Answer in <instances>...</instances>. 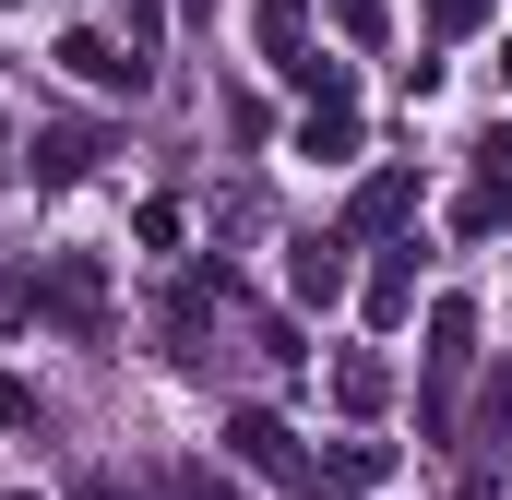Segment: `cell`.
<instances>
[{"label": "cell", "instance_id": "cell-18", "mask_svg": "<svg viewBox=\"0 0 512 500\" xmlns=\"http://www.w3.org/2000/svg\"><path fill=\"white\" fill-rule=\"evenodd\" d=\"M477 167H489V179H512V131H489V143H477Z\"/></svg>", "mask_w": 512, "mask_h": 500}, {"label": "cell", "instance_id": "cell-21", "mask_svg": "<svg viewBox=\"0 0 512 500\" xmlns=\"http://www.w3.org/2000/svg\"><path fill=\"white\" fill-rule=\"evenodd\" d=\"M501 84H512V36H501Z\"/></svg>", "mask_w": 512, "mask_h": 500}, {"label": "cell", "instance_id": "cell-19", "mask_svg": "<svg viewBox=\"0 0 512 500\" xmlns=\"http://www.w3.org/2000/svg\"><path fill=\"white\" fill-rule=\"evenodd\" d=\"M84 500H131V477H84Z\"/></svg>", "mask_w": 512, "mask_h": 500}, {"label": "cell", "instance_id": "cell-8", "mask_svg": "<svg viewBox=\"0 0 512 500\" xmlns=\"http://www.w3.org/2000/svg\"><path fill=\"white\" fill-rule=\"evenodd\" d=\"M405 215H417V179H405V167H382V179L346 203V227H358V239H370V227H405Z\"/></svg>", "mask_w": 512, "mask_h": 500}, {"label": "cell", "instance_id": "cell-11", "mask_svg": "<svg viewBox=\"0 0 512 500\" xmlns=\"http://www.w3.org/2000/svg\"><path fill=\"white\" fill-rule=\"evenodd\" d=\"M322 465H334V477H346V489H382V477H393V453H382V441H334V453H322Z\"/></svg>", "mask_w": 512, "mask_h": 500}, {"label": "cell", "instance_id": "cell-7", "mask_svg": "<svg viewBox=\"0 0 512 500\" xmlns=\"http://www.w3.org/2000/svg\"><path fill=\"white\" fill-rule=\"evenodd\" d=\"M48 310H60L72 334H96V322H108V286H96V262H60V274H48Z\"/></svg>", "mask_w": 512, "mask_h": 500}, {"label": "cell", "instance_id": "cell-4", "mask_svg": "<svg viewBox=\"0 0 512 500\" xmlns=\"http://www.w3.org/2000/svg\"><path fill=\"white\" fill-rule=\"evenodd\" d=\"M286 298L298 310H334L346 298V239H286Z\"/></svg>", "mask_w": 512, "mask_h": 500}, {"label": "cell", "instance_id": "cell-12", "mask_svg": "<svg viewBox=\"0 0 512 500\" xmlns=\"http://www.w3.org/2000/svg\"><path fill=\"white\" fill-rule=\"evenodd\" d=\"M405 310H417V262H382L370 274V322H405Z\"/></svg>", "mask_w": 512, "mask_h": 500}, {"label": "cell", "instance_id": "cell-6", "mask_svg": "<svg viewBox=\"0 0 512 500\" xmlns=\"http://www.w3.org/2000/svg\"><path fill=\"white\" fill-rule=\"evenodd\" d=\"M298 155H310V167H346V155H358V96L310 108V120H298Z\"/></svg>", "mask_w": 512, "mask_h": 500}, {"label": "cell", "instance_id": "cell-3", "mask_svg": "<svg viewBox=\"0 0 512 500\" xmlns=\"http://www.w3.org/2000/svg\"><path fill=\"white\" fill-rule=\"evenodd\" d=\"M96 155H108V143H96L84 120H36V143H24V167H36L48 191H72V179H96Z\"/></svg>", "mask_w": 512, "mask_h": 500}, {"label": "cell", "instance_id": "cell-17", "mask_svg": "<svg viewBox=\"0 0 512 500\" xmlns=\"http://www.w3.org/2000/svg\"><path fill=\"white\" fill-rule=\"evenodd\" d=\"M0 429H36V393H24L12 370H0Z\"/></svg>", "mask_w": 512, "mask_h": 500}, {"label": "cell", "instance_id": "cell-22", "mask_svg": "<svg viewBox=\"0 0 512 500\" xmlns=\"http://www.w3.org/2000/svg\"><path fill=\"white\" fill-rule=\"evenodd\" d=\"M0 500H36V489H0Z\"/></svg>", "mask_w": 512, "mask_h": 500}, {"label": "cell", "instance_id": "cell-10", "mask_svg": "<svg viewBox=\"0 0 512 500\" xmlns=\"http://www.w3.org/2000/svg\"><path fill=\"white\" fill-rule=\"evenodd\" d=\"M382 393H393V370L370 358V346H358V358H334V405H346V417H382Z\"/></svg>", "mask_w": 512, "mask_h": 500}, {"label": "cell", "instance_id": "cell-9", "mask_svg": "<svg viewBox=\"0 0 512 500\" xmlns=\"http://www.w3.org/2000/svg\"><path fill=\"white\" fill-rule=\"evenodd\" d=\"M251 36L274 48V72H286V60H310V0H262V12H251Z\"/></svg>", "mask_w": 512, "mask_h": 500}, {"label": "cell", "instance_id": "cell-16", "mask_svg": "<svg viewBox=\"0 0 512 500\" xmlns=\"http://www.w3.org/2000/svg\"><path fill=\"white\" fill-rule=\"evenodd\" d=\"M429 24H441V36H465V24H489V0H429Z\"/></svg>", "mask_w": 512, "mask_h": 500}, {"label": "cell", "instance_id": "cell-2", "mask_svg": "<svg viewBox=\"0 0 512 500\" xmlns=\"http://www.w3.org/2000/svg\"><path fill=\"white\" fill-rule=\"evenodd\" d=\"M48 60H60L72 84H96V96H143V72H155V60H131V48H108V36H84V24H72Z\"/></svg>", "mask_w": 512, "mask_h": 500}, {"label": "cell", "instance_id": "cell-20", "mask_svg": "<svg viewBox=\"0 0 512 500\" xmlns=\"http://www.w3.org/2000/svg\"><path fill=\"white\" fill-rule=\"evenodd\" d=\"M191 500H227V477H191Z\"/></svg>", "mask_w": 512, "mask_h": 500}, {"label": "cell", "instance_id": "cell-14", "mask_svg": "<svg viewBox=\"0 0 512 500\" xmlns=\"http://www.w3.org/2000/svg\"><path fill=\"white\" fill-rule=\"evenodd\" d=\"M477 441H489V453H512V381H489V405H477Z\"/></svg>", "mask_w": 512, "mask_h": 500}, {"label": "cell", "instance_id": "cell-23", "mask_svg": "<svg viewBox=\"0 0 512 500\" xmlns=\"http://www.w3.org/2000/svg\"><path fill=\"white\" fill-rule=\"evenodd\" d=\"M179 12H203V0H179Z\"/></svg>", "mask_w": 512, "mask_h": 500}, {"label": "cell", "instance_id": "cell-15", "mask_svg": "<svg viewBox=\"0 0 512 500\" xmlns=\"http://www.w3.org/2000/svg\"><path fill=\"white\" fill-rule=\"evenodd\" d=\"M322 12H334V24H346V36H358V48H370V36H382V24H393L382 0H322Z\"/></svg>", "mask_w": 512, "mask_h": 500}, {"label": "cell", "instance_id": "cell-13", "mask_svg": "<svg viewBox=\"0 0 512 500\" xmlns=\"http://www.w3.org/2000/svg\"><path fill=\"white\" fill-rule=\"evenodd\" d=\"M512 203H501V179H477V191H465V203H453V227H465V239H489V227H501Z\"/></svg>", "mask_w": 512, "mask_h": 500}, {"label": "cell", "instance_id": "cell-5", "mask_svg": "<svg viewBox=\"0 0 512 500\" xmlns=\"http://www.w3.org/2000/svg\"><path fill=\"white\" fill-rule=\"evenodd\" d=\"M465 358H477V310H465V298H441V310H429V381L453 393V381H465Z\"/></svg>", "mask_w": 512, "mask_h": 500}, {"label": "cell", "instance_id": "cell-1", "mask_svg": "<svg viewBox=\"0 0 512 500\" xmlns=\"http://www.w3.org/2000/svg\"><path fill=\"white\" fill-rule=\"evenodd\" d=\"M227 453H239L251 477H274V489H310V453H298V429H286L274 405H239V417H227Z\"/></svg>", "mask_w": 512, "mask_h": 500}]
</instances>
